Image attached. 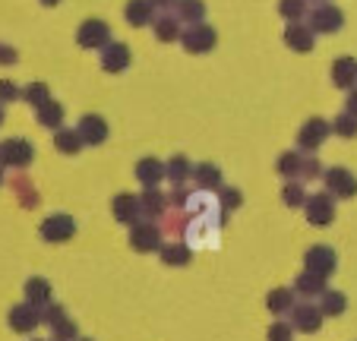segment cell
I'll use <instances>...</instances> for the list:
<instances>
[{"instance_id":"obj_1","label":"cell","mask_w":357,"mask_h":341,"mask_svg":"<svg viewBox=\"0 0 357 341\" xmlns=\"http://www.w3.org/2000/svg\"><path fill=\"white\" fill-rule=\"evenodd\" d=\"M130 247L136 253H152V250L162 247V227L155 221H136L130 225Z\"/></svg>"},{"instance_id":"obj_2","label":"cell","mask_w":357,"mask_h":341,"mask_svg":"<svg viewBox=\"0 0 357 341\" xmlns=\"http://www.w3.org/2000/svg\"><path fill=\"white\" fill-rule=\"evenodd\" d=\"M41 319L51 326V335H54V341H76V326L73 319L67 316V310L57 307V303H47L45 310H38Z\"/></svg>"},{"instance_id":"obj_3","label":"cell","mask_w":357,"mask_h":341,"mask_svg":"<svg viewBox=\"0 0 357 341\" xmlns=\"http://www.w3.org/2000/svg\"><path fill=\"white\" fill-rule=\"evenodd\" d=\"M323 319H326V316L319 313V307L313 301H301V303H294V307H291V328H294V332L313 335V332H319Z\"/></svg>"},{"instance_id":"obj_4","label":"cell","mask_w":357,"mask_h":341,"mask_svg":"<svg viewBox=\"0 0 357 341\" xmlns=\"http://www.w3.org/2000/svg\"><path fill=\"white\" fill-rule=\"evenodd\" d=\"M303 266H307V272L319 275V278H329V275L335 272V266H338L335 250L326 247V243H317V247L307 250V256H303Z\"/></svg>"},{"instance_id":"obj_5","label":"cell","mask_w":357,"mask_h":341,"mask_svg":"<svg viewBox=\"0 0 357 341\" xmlns=\"http://www.w3.org/2000/svg\"><path fill=\"white\" fill-rule=\"evenodd\" d=\"M303 209H307V221H310V225H317V227L332 225V218H335V196L313 193V196H307Z\"/></svg>"},{"instance_id":"obj_6","label":"cell","mask_w":357,"mask_h":341,"mask_svg":"<svg viewBox=\"0 0 357 341\" xmlns=\"http://www.w3.org/2000/svg\"><path fill=\"white\" fill-rule=\"evenodd\" d=\"M342 22H344L342 10L332 7V3H319L317 10L307 13V26H310V32H338Z\"/></svg>"},{"instance_id":"obj_7","label":"cell","mask_w":357,"mask_h":341,"mask_svg":"<svg viewBox=\"0 0 357 341\" xmlns=\"http://www.w3.org/2000/svg\"><path fill=\"white\" fill-rule=\"evenodd\" d=\"M76 234V221L70 215H51L41 221V241L47 243H63Z\"/></svg>"},{"instance_id":"obj_8","label":"cell","mask_w":357,"mask_h":341,"mask_svg":"<svg viewBox=\"0 0 357 341\" xmlns=\"http://www.w3.org/2000/svg\"><path fill=\"white\" fill-rule=\"evenodd\" d=\"M183 47H187L190 54H206L215 47V29L206 26V22H199V26H190L187 32L181 35Z\"/></svg>"},{"instance_id":"obj_9","label":"cell","mask_w":357,"mask_h":341,"mask_svg":"<svg viewBox=\"0 0 357 341\" xmlns=\"http://www.w3.org/2000/svg\"><path fill=\"white\" fill-rule=\"evenodd\" d=\"M326 187H329V196H338V199H351L357 193V181L351 171L344 167H332L326 171Z\"/></svg>"},{"instance_id":"obj_10","label":"cell","mask_w":357,"mask_h":341,"mask_svg":"<svg viewBox=\"0 0 357 341\" xmlns=\"http://www.w3.org/2000/svg\"><path fill=\"white\" fill-rule=\"evenodd\" d=\"M32 146L26 139H7L0 142V165H10V167H26L32 161Z\"/></svg>"},{"instance_id":"obj_11","label":"cell","mask_w":357,"mask_h":341,"mask_svg":"<svg viewBox=\"0 0 357 341\" xmlns=\"http://www.w3.org/2000/svg\"><path fill=\"white\" fill-rule=\"evenodd\" d=\"M76 38H79L82 47H105L111 38V29L108 22H101V20H89L79 26V32H76Z\"/></svg>"},{"instance_id":"obj_12","label":"cell","mask_w":357,"mask_h":341,"mask_svg":"<svg viewBox=\"0 0 357 341\" xmlns=\"http://www.w3.org/2000/svg\"><path fill=\"white\" fill-rule=\"evenodd\" d=\"M38 322H41V313L35 307H29V303H16V307L10 310V328H13V332H20V335L35 332V328H38Z\"/></svg>"},{"instance_id":"obj_13","label":"cell","mask_w":357,"mask_h":341,"mask_svg":"<svg viewBox=\"0 0 357 341\" xmlns=\"http://www.w3.org/2000/svg\"><path fill=\"white\" fill-rule=\"evenodd\" d=\"M127 63H130V47L127 45H121V41H108V45L101 47V67L108 70V73H121Z\"/></svg>"},{"instance_id":"obj_14","label":"cell","mask_w":357,"mask_h":341,"mask_svg":"<svg viewBox=\"0 0 357 341\" xmlns=\"http://www.w3.org/2000/svg\"><path fill=\"white\" fill-rule=\"evenodd\" d=\"M329 123L319 121V117H313V121H307V127L301 130V136H297V146L303 149V152H313V149H319V142L329 136Z\"/></svg>"},{"instance_id":"obj_15","label":"cell","mask_w":357,"mask_h":341,"mask_svg":"<svg viewBox=\"0 0 357 341\" xmlns=\"http://www.w3.org/2000/svg\"><path fill=\"white\" fill-rule=\"evenodd\" d=\"M76 133L82 136V142L95 146V142H105V136H108V123L101 121L98 114H89V117H82V121H79Z\"/></svg>"},{"instance_id":"obj_16","label":"cell","mask_w":357,"mask_h":341,"mask_svg":"<svg viewBox=\"0 0 357 341\" xmlns=\"http://www.w3.org/2000/svg\"><path fill=\"white\" fill-rule=\"evenodd\" d=\"M332 82H335L338 89H351L357 82V61L354 57H338L335 63H332Z\"/></svg>"},{"instance_id":"obj_17","label":"cell","mask_w":357,"mask_h":341,"mask_svg":"<svg viewBox=\"0 0 357 341\" xmlns=\"http://www.w3.org/2000/svg\"><path fill=\"white\" fill-rule=\"evenodd\" d=\"M114 218L121 221V225H136V221H139V199L130 193L114 196Z\"/></svg>"},{"instance_id":"obj_18","label":"cell","mask_w":357,"mask_h":341,"mask_svg":"<svg viewBox=\"0 0 357 341\" xmlns=\"http://www.w3.org/2000/svg\"><path fill=\"white\" fill-rule=\"evenodd\" d=\"M26 303L35 310H45L51 303V285L45 278H29L26 281Z\"/></svg>"},{"instance_id":"obj_19","label":"cell","mask_w":357,"mask_h":341,"mask_svg":"<svg viewBox=\"0 0 357 341\" xmlns=\"http://www.w3.org/2000/svg\"><path fill=\"white\" fill-rule=\"evenodd\" d=\"M139 199V215H146L149 221H155V218H162L165 215V196L158 193L155 187H149L142 196H136Z\"/></svg>"},{"instance_id":"obj_20","label":"cell","mask_w":357,"mask_h":341,"mask_svg":"<svg viewBox=\"0 0 357 341\" xmlns=\"http://www.w3.org/2000/svg\"><path fill=\"white\" fill-rule=\"evenodd\" d=\"M174 16L181 22L199 26V22L206 20V3H202V0H177V3H174Z\"/></svg>"},{"instance_id":"obj_21","label":"cell","mask_w":357,"mask_h":341,"mask_svg":"<svg viewBox=\"0 0 357 341\" xmlns=\"http://www.w3.org/2000/svg\"><path fill=\"white\" fill-rule=\"evenodd\" d=\"M284 41H288L294 51H310L313 47V32L307 22H291L288 29H284Z\"/></svg>"},{"instance_id":"obj_22","label":"cell","mask_w":357,"mask_h":341,"mask_svg":"<svg viewBox=\"0 0 357 341\" xmlns=\"http://www.w3.org/2000/svg\"><path fill=\"white\" fill-rule=\"evenodd\" d=\"M326 291V278H319V275L313 272H303L301 278L294 281V294H301L303 301H313V297H319Z\"/></svg>"},{"instance_id":"obj_23","label":"cell","mask_w":357,"mask_h":341,"mask_svg":"<svg viewBox=\"0 0 357 341\" xmlns=\"http://www.w3.org/2000/svg\"><path fill=\"white\" fill-rule=\"evenodd\" d=\"M152 26H155V38H162V41H177L181 38V20H177L174 13L152 16Z\"/></svg>"},{"instance_id":"obj_24","label":"cell","mask_w":357,"mask_h":341,"mask_svg":"<svg viewBox=\"0 0 357 341\" xmlns=\"http://www.w3.org/2000/svg\"><path fill=\"white\" fill-rule=\"evenodd\" d=\"M136 177H139V183L146 190L155 187V183L165 177V165H162V161H155V158H142L139 165H136Z\"/></svg>"},{"instance_id":"obj_25","label":"cell","mask_w":357,"mask_h":341,"mask_svg":"<svg viewBox=\"0 0 357 341\" xmlns=\"http://www.w3.org/2000/svg\"><path fill=\"white\" fill-rule=\"evenodd\" d=\"M319 313L323 316H342L344 313V307H348V297L342 294V291H329L326 288L323 294H319Z\"/></svg>"},{"instance_id":"obj_26","label":"cell","mask_w":357,"mask_h":341,"mask_svg":"<svg viewBox=\"0 0 357 341\" xmlns=\"http://www.w3.org/2000/svg\"><path fill=\"white\" fill-rule=\"evenodd\" d=\"M266 307H269V313H275V316L291 313V307H294V291H291V288L269 291V297H266Z\"/></svg>"},{"instance_id":"obj_27","label":"cell","mask_w":357,"mask_h":341,"mask_svg":"<svg viewBox=\"0 0 357 341\" xmlns=\"http://www.w3.org/2000/svg\"><path fill=\"white\" fill-rule=\"evenodd\" d=\"M152 16H155V7H152L149 0H130L127 3V22L130 26H146V22H152Z\"/></svg>"},{"instance_id":"obj_28","label":"cell","mask_w":357,"mask_h":341,"mask_svg":"<svg viewBox=\"0 0 357 341\" xmlns=\"http://www.w3.org/2000/svg\"><path fill=\"white\" fill-rule=\"evenodd\" d=\"M158 253H162L165 266H187L190 262V247H183V243H165V247H158Z\"/></svg>"},{"instance_id":"obj_29","label":"cell","mask_w":357,"mask_h":341,"mask_svg":"<svg viewBox=\"0 0 357 341\" xmlns=\"http://www.w3.org/2000/svg\"><path fill=\"white\" fill-rule=\"evenodd\" d=\"M196 181H199L202 190H218L222 187V171L215 165H199L196 167Z\"/></svg>"},{"instance_id":"obj_30","label":"cell","mask_w":357,"mask_h":341,"mask_svg":"<svg viewBox=\"0 0 357 341\" xmlns=\"http://www.w3.org/2000/svg\"><path fill=\"white\" fill-rule=\"evenodd\" d=\"M38 121L45 123V127H61V121H63V107L57 105V101H45V105L38 107Z\"/></svg>"},{"instance_id":"obj_31","label":"cell","mask_w":357,"mask_h":341,"mask_svg":"<svg viewBox=\"0 0 357 341\" xmlns=\"http://www.w3.org/2000/svg\"><path fill=\"white\" fill-rule=\"evenodd\" d=\"M165 174H168L171 181H174L177 187H181V183L190 177V161L183 158V155H177V158H171L168 165H165Z\"/></svg>"},{"instance_id":"obj_32","label":"cell","mask_w":357,"mask_h":341,"mask_svg":"<svg viewBox=\"0 0 357 341\" xmlns=\"http://www.w3.org/2000/svg\"><path fill=\"white\" fill-rule=\"evenodd\" d=\"M54 146L61 149V152L73 155V152H79V149H82V136L76 133V130H61V133H57V139H54Z\"/></svg>"},{"instance_id":"obj_33","label":"cell","mask_w":357,"mask_h":341,"mask_svg":"<svg viewBox=\"0 0 357 341\" xmlns=\"http://www.w3.org/2000/svg\"><path fill=\"white\" fill-rule=\"evenodd\" d=\"M278 13L291 22H301L303 16H307V0H282V3H278Z\"/></svg>"},{"instance_id":"obj_34","label":"cell","mask_w":357,"mask_h":341,"mask_svg":"<svg viewBox=\"0 0 357 341\" xmlns=\"http://www.w3.org/2000/svg\"><path fill=\"white\" fill-rule=\"evenodd\" d=\"M301 155H294V152H288V155H282L278 158V174H284V177H301Z\"/></svg>"},{"instance_id":"obj_35","label":"cell","mask_w":357,"mask_h":341,"mask_svg":"<svg viewBox=\"0 0 357 341\" xmlns=\"http://www.w3.org/2000/svg\"><path fill=\"white\" fill-rule=\"evenodd\" d=\"M22 98H26V101H32V105H45V101H51V98H47V86H45V82H32V86H26V89H22Z\"/></svg>"},{"instance_id":"obj_36","label":"cell","mask_w":357,"mask_h":341,"mask_svg":"<svg viewBox=\"0 0 357 341\" xmlns=\"http://www.w3.org/2000/svg\"><path fill=\"white\" fill-rule=\"evenodd\" d=\"M332 130H335L338 136H357V117H351V114H342L335 123H332Z\"/></svg>"},{"instance_id":"obj_37","label":"cell","mask_w":357,"mask_h":341,"mask_svg":"<svg viewBox=\"0 0 357 341\" xmlns=\"http://www.w3.org/2000/svg\"><path fill=\"white\" fill-rule=\"evenodd\" d=\"M284 202H288V206H303V202H307V193H303V187L301 183H288V187H284Z\"/></svg>"},{"instance_id":"obj_38","label":"cell","mask_w":357,"mask_h":341,"mask_svg":"<svg viewBox=\"0 0 357 341\" xmlns=\"http://www.w3.org/2000/svg\"><path fill=\"white\" fill-rule=\"evenodd\" d=\"M291 338H294V328H291V322H272L269 341H291Z\"/></svg>"},{"instance_id":"obj_39","label":"cell","mask_w":357,"mask_h":341,"mask_svg":"<svg viewBox=\"0 0 357 341\" xmlns=\"http://www.w3.org/2000/svg\"><path fill=\"white\" fill-rule=\"evenodd\" d=\"M222 206H225V209H237V206H241V190L225 187V190H222Z\"/></svg>"},{"instance_id":"obj_40","label":"cell","mask_w":357,"mask_h":341,"mask_svg":"<svg viewBox=\"0 0 357 341\" xmlns=\"http://www.w3.org/2000/svg\"><path fill=\"white\" fill-rule=\"evenodd\" d=\"M301 177H307V181L319 177V161L317 158H303L301 161Z\"/></svg>"},{"instance_id":"obj_41","label":"cell","mask_w":357,"mask_h":341,"mask_svg":"<svg viewBox=\"0 0 357 341\" xmlns=\"http://www.w3.org/2000/svg\"><path fill=\"white\" fill-rule=\"evenodd\" d=\"M16 98V86L13 82H0V101H13Z\"/></svg>"},{"instance_id":"obj_42","label":"cell","mask_w":357,"mask_h":341,"mask_svg":"<svg viewBox=\"0 0 357 341\" xmlns=\"http://www.w3.org/2000/svg\"><path fill=\"white\" fill-rule=\"evenodd\" d=\"M0 63H16V51L10 45H0Z\"/></svg>"},{"instance_id":"obj_43","label":"cell","mask_w":357,"mask_h":341,"mask_svg":"<svg viewBox=\"0 0 357 341\" xmlns=\"http://www.w3.org/2000/svg\"><path fill=\"white\" fill-rule=\"evenodd\" d=\"M348 114H351V117H357V89L348 95Z\"/></svg>"},{"instance_id":"obj_44","label":"cell","mask_w":357,"mask_h":341,"mask_svg":"<svg viewBox=\"0 0 357 341\" xmlns=\"http://www.w3.org/2000/svg\"><path fill=\"white\" fill-rule=\"evenodd\" d=\"M149 3H152L155 10H168V7H174L177 0H149Z\"/></svg>"},{"instance_id":"obj_45","label":"cell","mask_w":357,"mask_h":341,"mask_svg":"<svg viewBox=\"0 0 357 341\" xmlns=\"http://www.w3.org/2000/svg\"><path fill=\"white\" fill-rule=\"evenodd\" d=\"M61 0H41V7H57Z\"/></svg>"},{"instance_id":"obj_46","label":"cell","mask_w":357,"mask_h":341,"mask_svg":"<svg viewBox=\"0 0 357 341\" xmlns=\"http://www.w3.org/2000/svg\"><path fill=\"white\" fill-rule=\"evenodd\" d=\"M76 341H92V338H76Z\"/></svg>"},{"instance_id":"obj_47","label":"cell","mask_w":357,"mask_h":341,"mask_svg":"<svg viewBox=\"0 0 357 341\" xmlns=\"http://www.w3.org/2000/svg\"><path fill=\"white\" fill-rule=\"evenodd\" d=\"M0 121H3V111H0Z\"/></svg>"},{"instance_id":"obj_48","label":"cell","mask_w":357,"mask_h":341,"mask_svg":"<svg viewBox=\"0 0 357 341\" xmlns=\"http://www.w3.org/2000/svg\"><path fill=\"white\" fill-rule=\"evenodd\" d=\"M0 181H3V171H0Z\"/></svg>"}]
</instances>
